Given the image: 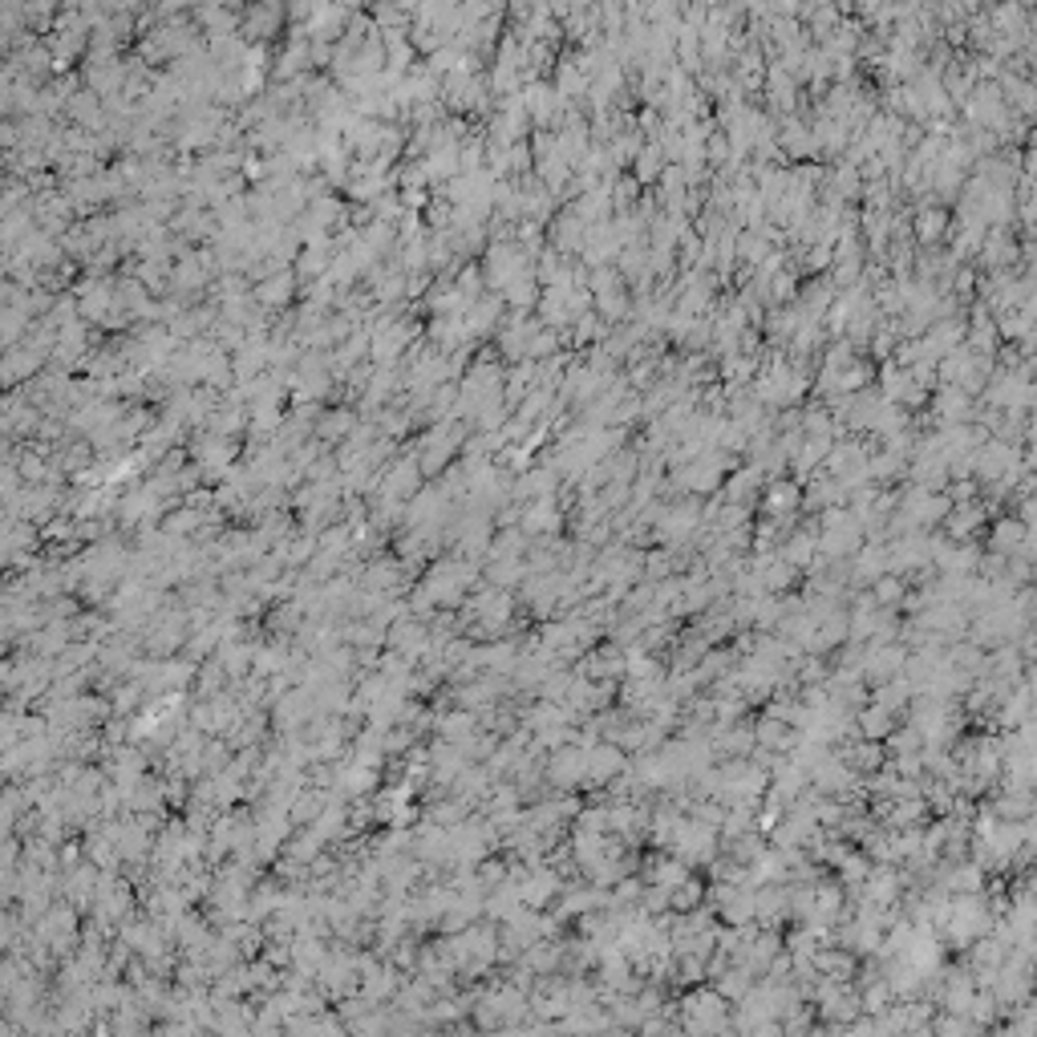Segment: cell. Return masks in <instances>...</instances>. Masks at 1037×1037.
Returning a JSON list of instances; mask_svg holds the SVG:
<instances>
[{
  "label": "cell",
  "mask_w": 1037,
  "mask_h": 1037,
  "mask_svg": "<svg viewBox=\"0 0 1037 1037\" xmlns=\"http://www.w3.org/2000/svg\"><path fill=\"white\" fill-rule=\"evenodd\" d=\"M1029 539V527L1021 523L1017 515H1009V518H997V527H993V543L997 547H1005V552H1017L1021 543Z\"/></svg>",
  "instance_id": "52a82bcc"
},
{
  "label": "cell",
  "mask_w": 1037,
  "mask_h": 1037,
  "mask_svg": "<svg viewBox=\"0 0 1037 1037\" xmlns=\"http://www.w3.org/2000/svg\"><path fill=\"white\" fill-rule=\"evenodd\" d=\"M981 260L993 272H1001V268H1009L1013 260H1017V244H1013L1009 228H993L989 236H984V247H981Z\"/></svg>",
  "instance_id": "7a4b0ae2"
},
{
  "label": "cell",
  "mask_w": 1037,
  "mask_h": 1037,
  "mask_svg": "<svg viewBox=\"0 0 1037 1037\" xmlns=\"http://www.w3.org/2000/svg\"><path fill=\"white\" fill-rule=\"evenodd\" d=\"M292 288H296V280H292V272H272L268 280H260V288H255V304H264V308H280L284 300L292 296Z\"/></svg>",
  "instance_id": "5b68a950"
},
{
  "label": "cell",
  "mask_w": 1037,
  "mask_h": 1037,
  "mask_svg": "<svg viewBox=\"0 0 1037 1037\" xmlns=\"http://www.w3.org/2000/svg\"><path fill=\"white\" fill-rule=\"evenodd\" d=\"M555 523H560V507H555L552 499H539L523 510V527L527 531H547V527H555Z\"/></svg>",
  "instance_id": "ba28073f"
},
{
  "label": "cell",
  "mask_w": 1037,
  "mask_h": 1037,
  "mask_svg": "<svg viewBox=\"0 0 1037 1037\" xmlns=\"http://www.w3.org/2000/svg\"><path fill=\"white\" fill-rule=\"evenodd\" d=\"M660 170H665V150H660V146L636 150V178H641V183H652V178H660Z\"/></svg>",
  "instance_id": "9c48e42d"
},
{
  "label": "cell",
  "mask_w": 1037,
  "mask_h": 1037,
  "mask_svg": "<svg viewBox=\"0 0 1037 1037\" xmlns=\"http://www.w3.org/2000/svg\"><path fill=\"white\" fill-rule=\"evenodd\" d=\"M949 212H944L941 203H924V207H916V215H912V231H916V239L920 244H941L944 236H949Z\"/></svg>",
  "instance_id": "6da1fadb"
},
{
  "label": "cell",
  "mask_w": 1037,
  "mask_h": 1037,
  "mask_svg": "<svg viewBox=\"0 0 1037 1037\" xmlns=\"http://www.w3.org/2000/svg\"><path fill=\"white\" fill-rule=\"evenodd\" d=\"M799 502H802V491L794 483H770L766 486V510L770 515H778V518H791L794 510H799Z\"/></svg>",
  "instance_id": "277c9868"
},
{
  "label": "cell",
  "mask_w": 1037,
  "mask_h": 1037,
  "mask_svg": "<svg viewBox=\"0 0 1037 1037\" xmlns=\"http://www.w3.org/2000/svg\"><path fill=\"white\" fill-rule=\"evenodd\" d=\"M758 483H762V466H750V470H742V475L730 478V491H726V499H730L734 507H750V499L758 494Z\"/></svg>",
  "instance_id": "8992f818"
},
{
  "label": "cell",
  "mask_w": 1037,
  "mask_h": 1037,
  "mask_svg": "<svg viewBox=\"0 0 1037 1037\" xmlns=\"http://www.w3.org/2000/svg\"><path fill=\"white\" fill-rule=\"evenodd\" d=\"M984 515H989V507H984V502H965V507H952L949 518H944V531H949L952 539H968L984 523Z\"/></svg>",
  "instance_id": "3957f363"
},
{
  "label": "cell",
  "mask_w": 1037,
  "mask_h": 1037,
  "mask_svg": "<svg viewBox=\"0 0 1037 1037\" xmlns=\"http://www.w3.org/2000/svg\"><path fill=\"white\" fill-rule=\"evenodd\" d=\"M349 426H353L349 413L336 410V413H328V418H320L317 430H320V438H341V434H349Z\"/></svg>",
  "instance_id": "30bf717a"
}]
</instances>
